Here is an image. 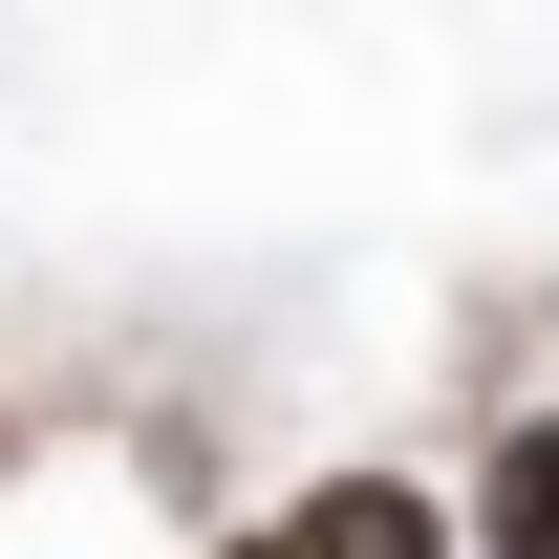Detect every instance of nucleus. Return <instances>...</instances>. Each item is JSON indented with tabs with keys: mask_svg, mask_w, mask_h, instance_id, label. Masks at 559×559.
Segmentation results:
<instances>
[{
	"mask_svg": "<svg viewBox=\"0 0 559 559\" xmlns=\"http://www.w3.org/2000/svg\"><path fill=\"white\" fill-rule=\"evenodd\" d=\"M452 538H474V559H559V388H495V409H474Z\"/></svg>",
	"mask_w": 559,
	"mask_h": 559,
	"instance_id": "f03ea898",
	"label": "nucleus"
},
{
	"mask_svg": "<svg viewBox=\"0 0 559 559\" xmlns=\"http://www.w3.org/2000/svg\"><path fill=\"white\" fill-rule=\"evenodd\" d=\"M280 559H474V538H452V474L345 452V474H301V495H280Z\"/></svg>",
	"mask_w": 559,
	"mask_h": 559,
	"instance_id": "f257e3e1",
	"label": "nucleus"
},
{
	"mask_svg": "<svg viewBox=\"0 0 559 559\" xmlns=\"http://www.w3.org/2000/svg\"><path fill=\"white\" fill-rule=\"evenodd\" d=\"M194 559H280V516H215V538H194Z\"/></svg>",
	"mask_w": 559,
	"mask_h": 559,
	"instance_id": "7ed1b4c3",
	"label": "nucleus"
}]
</instances>
